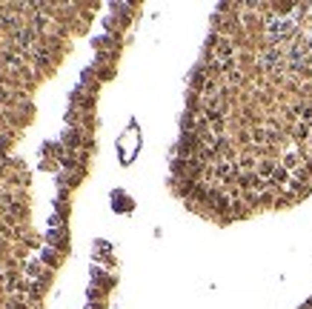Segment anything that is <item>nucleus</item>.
Listing matches in <instances>:
<instances>
[{
  "instance_id": "f257e3e1",
  "label": "nucleus",
  "mask_w": 312,
  "mask_h": 309,
  "mask_svg": "<svg viewBox=\"0 0 312 309\" xmlns=\"http://www.w3.org/2000/svg\"><path fill=\"white\" fill-rule=\"evenodd\" d=\"M169 189L218 226L312 195V0H232L212 12Z\"/></svg>"
},
{
  "instance_id": "f03ea898",
  "label": "nucleus",
  "mask_w": 312,
  "mask_h": 309,
  "mask_svg": "<svg viewBox=\"0 0 312 309\" xmlns=\"http://www.w3.org/2000/svg\"><path fill=\"white\" fill-rule=\"evenodd\" d=\"M98 12V3H0V309H46L69 258L72 198L94 152L101 60L58 117H46L55 109L46 92Z\"/></svg>"
},
{
  "instance_id": "7ed1b4c3",
  "label": "nucleus",
  "mask_w": 312,
  "mask_h": 309,
  "mask_svg": "<svg viewBox=\"0 0 312 309\" xmlns=\"http://www.w3.org/2000/svg\"><path fill=\"white\" fill-rule=\"evenodd\" d=\"M298 309H312V298H309V301H306V303H301V306H298Z\"/></svg>"
}]
</instances>
